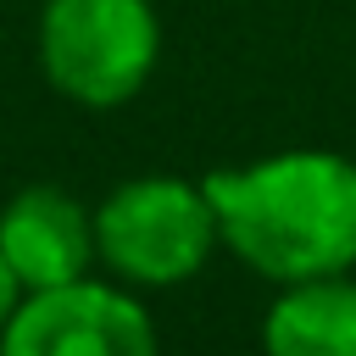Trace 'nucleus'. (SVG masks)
I'll return each mask as SVG.
<instances>
[{
    "mask_svg": "<svg viewBox=\"0 0 356 356\" xmlns=\"http://www.w3.org/2000/svg\"><path fill=\"white\" fill-rule=\"evenodd\" d=\"M217 239L267 284H306L356 267V161L339 150H273L200 178Z\"/></svg>",
    "mask_w": 356,
    "mask_h": 356,
    "instance_id": "f257e3e1",
    "label": "nucleus"
},
{
    "mask_svg": "<svg viewBox=\"0 0 356 356\" xmlns=\"http://www.w3.org/2000/svg\"><path fill=\"white\" fill-rule=\"evenodd\" d=\"M217 211L206 184L172 172H139L95 206V261L128 289H172L206 273L217 256Z\"/></svg>",
    "mask_w": 356,
    "mask_h": 356,
    "instance_id": "f03ea898",
    "label": "nucleus"
},
{
    "mask_svg": "<svg viewBox=\"0 0 356 356\" xmlns=\"http://www.w3.org/2000/svg\"><path fill=\"white\" fill-rule=\"evenodd\" d=\"M161 61V17L150 0H44L39 11V72L83 106H128Z\"/></svg>",
    "mask_w": 356,
    "mask_h": 356,
    "instance_id": "7ed1b4c3",
    "label": "nucleus"
},
{
    "mask_svg": "<svg viewBox=\"0 0 356 356\" xmlns=\"http://www.w3.org/2000/svg\"><path fill=\"white\" fill-rule=\"evenodd\" d=\"M0 356H161L145 300L117 278L28 289L0 328Z\"/></svg>",
    "mask_w": 356,
    "mask_h": 356,
    "instance_id": "20e7f679",
    "label": "nucleus"
},
{
    "mask_svg": "<svg viewBox=\"0 0 356 356\" xmlns=\"http://www.w3.org/2000/svg\"><path fill=\"white\" fill-rule=\"evenodd\" d=\"M0 256L22 295L72 284L95 267V211L61 184H28L0 206Z\"/></svg>",
    "mask_w": 356,
    "mask_h": 356,
    "instance_id": "39448f33",
    "label": "nucleus"
},
{
    "mask_svg": "<svg viewBox=\"0 0 356 356\" xmlns=\"http://www.w3.org/2000/svg\"><path fill=\"white\" fill-rule=\"evenodd\" d=\"M261 356H356V278L284 284L261 317Z\"/></svg>",
    "mask_w": 356,
    "mask_h": 356,
    "instance_id": "423d86ee",
    "label": "nucleus"
},
{
    "mask_svg": "<svg viewBox=\"0 0 356 356\" xmlns=\"http://www.w3.org/2000/svg\"><path fill=\"white\" fill-rule=\"evenodd\" d=\"M17 300H22V284L11 278V267H6V256H0V328H6V317L17 312Z\"/></svg>",
    "mask_w": 356,
    "mask_h": 356,
    "instance_id": "0eeeda50",
    "label": "nucleus"
}]
</instances>
